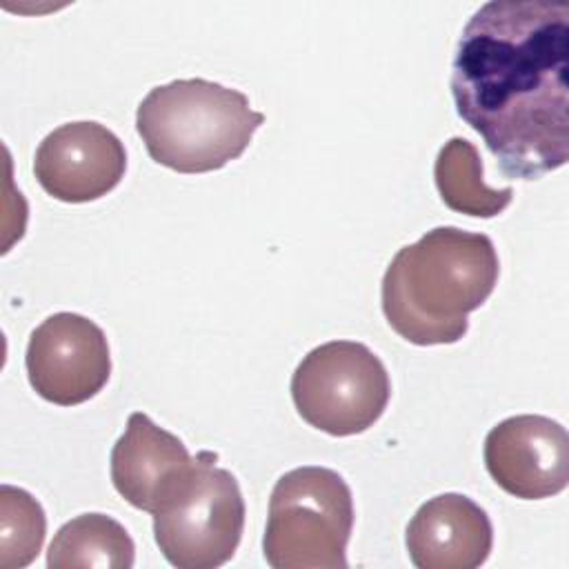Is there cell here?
I'll return each mask as SVG.
<instances>
[{"label": "cell", "mask_w": 569, "mask_h": 569, "mask_svg": "<svg viewBox=\"0 0 569 569\" xmlns=\"http://www.w3.org/2000/svg\"><path fill=\"white\" fill-rule=\"evenodd\" d=\"M136 547L127 529L104 513H82L64 522L47 551L49 569H129Z\"/></svg>", "instance_id": "7c38bea8"}, {"label": "cell", "mask_w": 569, "mask_h": 569, "mask_svg": "<svg viewBox=\"0 0 569 569\" xmlns=\"http://www.w3.org/2000/svg\"><path fill=\"white\" fill-rule=\"evenodd\" d=\"M485 465L493 482L522 500H542L569 482V436L547 416H511L485 438Z\"/></svg>", "instance_id": "ba28073f"}, {"label": "cell", "mask_w": 569, "mask_h": 569, "mask_svg": "<svg viewBox=\"0 0 569 569\" xmlns=\"http://www.w3.org/2000/svg\"><path fill=\"white\" fill-rule=\"evenodd\" d=\"M498 253L485 233L436 227L391 258L382 278L389 327L411 345H453L498 282Z\"/></svg>", "instance_id": "7a4b0ae2"}, {"label": "cell", "mask_w": 569, "mask_h": 569, "mask_svg": "<svg viewBox=\"0 0 569 569\" xmlns=\"http://www.w3.org/2000/svg\"><path fill=\"white\" fill-rule=\"evenodd\" d=\"M262 122L242 91L204 78L158 84L136 111L151 160L178 173L222 169L244 153Z\"/></svg>", "instance_id": "3957f363"}, {"label": "cell", "mask_w": 569, "mask_h": 569, "mask_svg": "<svg viewBox=\"0 0 569 569\" xmlns=\"http://www.w3.org/2000/svg\"><path fill=\"white\" fill-rule=\"evenodd\" d=\"M407 551L418 569H476L493 545L487 511L462 493H440L407 525Z\"/></svg>", "instance_id": "8fae6325"}, {"label": "cell", "mask_w": 569, "mask_h": 569, "mask_svg": "<svg viewBox=\"0 0 569 569\" xmlns=\"http://www.w3.org/2000/svg\"><path fill=\"white\" fill-rule=\"evenodd\" d=\"M300 418L329 436H356L373 427L391 398L382 360L362 342L331 340L311 349L291 376Z\"/></svg>", "instance_id": "5b68a950"}, {"label": "cell", "mask_w": 569, "mask_h": 569, "mask_svg": "<svg viewBox=\"0 0 569 569\" xmlns=\"http://www.w3.org/2000/svg\"><path fill=\"white\" fill-rule=\"evenodd\" d=\"M353 529L347 480L327 467H298L273 485L262 538L273 569H345Z\"/></svg>", "instance_id": "277c9868"}, {"label": "cell", "mask_w": 569, "mask_h": 569, "mask_svg": "<svg viewBox=\"0 0 569 569\" xmlns=\"http://www.w3.org/2000/svg\"><path fill=\"white\" fill-rule=\"evenodd\" d=\"M127 169L120 138L93 120L67 122L36 149L38 184L60 202H91L116 189Z\"/></svg>", "instance_id": "9c48e42d"}, {"label": "cell", "mask_w": 569, "mask_h": 569, "mask_svg": "<svg viewBox=\"0 0 569 569\" xmlns=\"http://www.w3.org/2000/svg\"><path fill=\"white\" fill-rule=\"evenodd\" d=\"M569 7L493 0L462 29L451 64L458 116L507 178L536 180L569 160Z\"/></svg>", "instance_id": "6da1fadb"}, {"label": "cell", "mask_w": 569, "mask_h": 569, "mask_svg": "<svg viewBox=\"0 0 569 569\" xmlns=\"http://www.w3.org/2000/svg\"><path fill=\"white\" fill-rule=\"evenodd\" d=\"M244 529V500L231 471L216 453L200 451L187 489L153 513V538L178 569H213L229 562Z\"/></svg>", "instance_id": "8992f818"}, {"label": "cell", "mask_w": 569, "mask_h": 569, "mask_svg": "<svg viewBox=\"0 0 569 569\" xmlns=\"http://www.w3.org/2000/svg\"><path fill=\"white\" fill-rule=\"evenodd\" d=\"M198 469L184 442L133 411L124 433L111 449V482L136 509L151 516L176 500Z\"/></svg>", "instance_id": "30bf717a"}, {"label": "cell", "mask_w": 569, "mask_h": 569, "mask_svg": "<svg viewBox=\"0 0 569 569\" xmlns=\"http://www.w3.org/2000/svg\"><path fill=\"white\" fill-rule=\"evenodd\" d=\"M433 178L442 202L473 218H493L505 211L513 189H491L482 180V160L478 149L465 138H451L438 151Z\"/></svg>", "instance_id": "4fadbf2b"}, {"label": "cell", "mask_w": 569, "mask_h": 569, "mask_svg": "<svg viewBox=\"0 0 569 569\" xmlns=\"http://www.w3.org/2000/svg\"><path fill=\"white\" fill-rule=\"evenodd\" d=\"M24 365L33 391L60 407L91 400L111 373L104 331L71 311L49 316L31 331Z\"/></svg>", "instance_id": "52a82bcc"}, {"label": "cell", "mask_w": 569, "mask_h": 569, "mask_svg": "<svg viewBox=\"0 0 569 569\" xmlns=\"http://www.w3.org/2000/svg\"><path fill=\"white\" fill-rule=\"evenodd\" d=\"M47 518L40 502L24 489H0V569H20L42 549Z\"/></svg>", "instance_id": "5bb4252c"}]
</instances>
